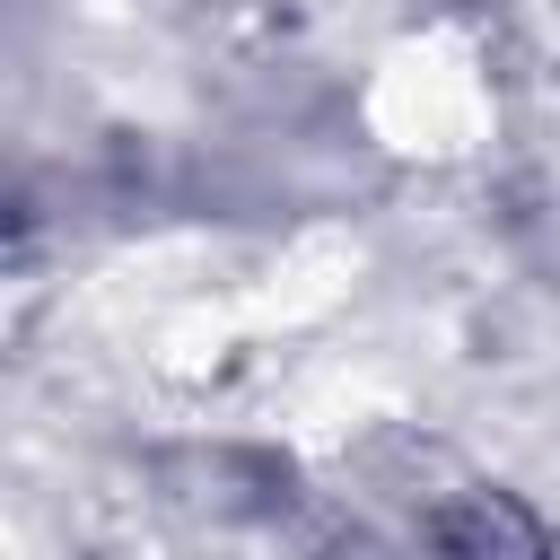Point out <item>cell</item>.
I'll use <instances>...</instances> for the list:
<instances>
[]
</instances>
